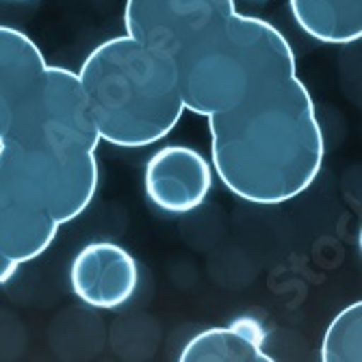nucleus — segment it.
Instances as JSON below:
<instances>
[{"instance_id": "obj_11", "label": "nucleus", "mask_w": 362, "mask_h": 362, "mask_svg": "<svg viewBox=\"0 0 362 362\" xmlns=\"http://www.w3.org/2000/svg\"><path fill=\"white\" fill-rule=\"evenodd\" d=\"M291 16L321 44H354L362 37V0H288Z\"/></svg>"}, {"instance_id": "obj_10", "label": "nucleus", "mask_w": 362, "mask_h": 362, "mask_svg": "<svg viewBox=\"0 0 362 362\" xmlns=\"http://www.w3.org/2000/svg\"><path fill=\"white\" fill-rule=\"evenodd\" d=\"M265 330L254 319L209 327L195 334L180 351L182 362H272L265 351Z\"/></svg>"}, {"instance_id": "obj_7", "label": "nucleus", "mask_w": 362, "mask_h": 362, "mask_svg": "<svg viewBox=\"0 0 362 362\" xmlns=\"http://www.w3.org/2000/svg\"><path fill=\"white\" fill-rule=\"evenodd\" d=\"M139 265L126 247L93 241L78 250L70 265V286L76 300L98 310H113L133 300Z\"/></svg>"}, {"instance_id": "obj_6", "label": "nucleus", "mask_w": 362, "mask_h": 362, "mask_svg": "<svg viewBox=\"0 0 362 362\" xmlns=\"http://www.w3.org/2000/svg\"><path fill=\"white\" fill-rule=\"evenodd\" d=\"M211 187V163L189 146H163L146 163V197L163 213L187 215L197 211L209 197Z\"/></svg>"}, {"instance_id": "obj_1", "label": "nucleus", "mask_w": 362, "mask_h": 362, "mask_svg": "<svg viewBox=\"0 0 362 362\" xmlns=\"http://www.w3.org/2000/svg\"><path fill=\"white\" fill-rule=\"evenodd\" d=\"M211 160L223 187L252 204L302 195L323 165V133L298 74L209 117Z\"/></svg>"}, {"instance_id": "obj_3", "label": "nucleus", "mask_w": 362, "mask_h": 362, "mask_svg": "<svg viewBox=\"0 0 362 362\" xmlns=\"http://www.w3.org/2000/svg\"><path fill=\"white\" fill-rule=\"evenodd\" d=\"M76 76L100 141L111 146L158 144L185 113L176 59L128 35L98 44Z\"/></svg>"}, {"instance_id": "obj_8", "label": "nucleus", "mask_w": 362, "mask_h": 362, "mask_svg": "<svg viewBox=\"0 0 362 362\" xmlns=\"http://www.w3.org/2000/svg\"><path fill=\"white\" fill-rule=\"evenodd\" d=\"M57 233L59 223L46 204L0 165V254L24 265L42 256Z\"/></svg>"}, {"instance_id": "obj_13", "label": "nucleus", "mask_w": 362, "mask_h": 362, "mask_svg": "<svg viewBox=\"0 0 362 362\" xmlns=\"http://www.w3.org/2000/svg\"><path fill=\"white\" fill-rule=\"evenodd\" d=\"M18 262H13L11 258H7L5 254H0V284H7L13 276H16V272H18Z\"/></svg>"}, {"instance_id": "obj_14", "label": "nucleus", "mask_w": 362, "mask_h": 362, "mask_svg": "<svg viewBox=\"0 0 362 362\" xmlns=\"http://www.w3.org/2000/svg\"><path fill=\"white\" fill-rule=\"evenodd\" d=\"M11 3H22V0H11Z\"/></svg>"}, {"instance_id": "obj_9", "label": "nucleus", "mask_w": 362, "mask_h": 362, "mask_svg": "<svg viewBox=\"0 0 362 362\" xmlns=\"http://www.w3.org/2000/svg\"><path fill=\"white\" fill-rule=\"evenodd\" d=\"M46 57L26 33L0 24V139L11 117L46 68Z\"/></svg>"}, {"instance_id": "obj_12", "label": "nucleus", "mask_w": 362, "mask_h": 362, "mask_svg": "<svg viewBox=\"0 0 362 362\" xmlns=\"http://www.w3.org/2000/svg\"><path fill=\"white\" fill-rule=\"evenodd\" d=\"M323 362H360L362 360V304L343 308L327 325L321 343Z\"/></svg>"}, {"instance_id": "obj_5", "label": "nucleus", "mask_w": 362, "mask_h": 362, "mask_svg": "<svg viewBox=\"0 0 362 362\" xmlns=\"http://www.w3.org/2000/svg\"><path fill=\"white\" fill-rule=\"evenodd\" d=\"M235 11V0H126L124 28L135 42L176 59Z\"/></svg>"}, {"instance_id": "obj_2", "label": "nucleus", "mask_w": 362, "mask_h": 362, "mask_svg": "<svg viewBox=\"0 0 362 362\" xmlns=\"http://www.w3.org/2000/svg\"><path fill=\"white\" fill-rule=\"evenodd\" d=\"M98 144L100 135L76 72L46 65L0 139V165L63 226L81 217L98 191Z\"/></svg>"}, {"instance_id": "obj_4", "label": "nucleus", "mask_w": 362, "mask_h": 362, "mask_svg": "<svg viewBox=\"0 0 362 362\" xmlns=\"http://www.w3.org/2000/svg\"><path fill=\"white\" fill-rule=\"evenodd\" d=\"M185 111L217 115L298 74L295 52L267 20L233 13L176 57Z\"/></svg>"}]
</instances>
